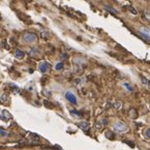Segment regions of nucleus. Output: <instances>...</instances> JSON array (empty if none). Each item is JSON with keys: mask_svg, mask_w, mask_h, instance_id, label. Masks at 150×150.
<instances>
[{"mask_svg": "<svg viewBox=\"0 0 150 150\" xmlns=\"http://www.w3.org/2000/svg\"><path fill=\"white\" fill-rule=\"evenodd\" d=\"M112 128H113V130H114V132H119V134H121V132H126L128 130V126L126 125L125 123L121 122V121L115 122V123L113 124Z\"/></svg>", "mask_w": 150, "mask_h": 150, "instance_id": "obj_1", "label": "nucleus"}, {"mask_svg": "<svg viewBox=\"0 0 150 150\" xmlns=\"http://www.w3.org/2000/svg\"><path fill=\"white\" fill-rule=\"evenodd\" d=\"M22 38L26 44H33V42H35L38 40V35L33 32H25L23 34Z\"/></svg>", "mask_w": 150, "mask_h": 150, "instance_id": "obj_2", "label": "nucleus"}, {"mask_svg": "<svg viewBox=\"0 0 150 150\" xmlns=\"http://www.w3.org/2000/svg\"><path fill=\"white\" fill-rule=\"evenodd\" d=\"M138 31H139V34L142 38H145L148 42H150V29L146 28V27H139Z\"/></svg>", "mask_w": 150, "mask_h": 150, "instance_id": "obj_3", "label": "nucleus"}, {"mask_svg": "<svg viewBox=\"0 0 150 150\" xmlns=\"http://www.w3.org/2000/svg\"><path fill=\"white\" fill-rule=\"evenodd\" d=\"M65 97L69 103H71V104H74V105L77 104V97H76V95L74 94L73 92H71V91H67V92L65 93Z\"/></svg>", "mask_w": 150, "mask_h": 150, "instance_id": "obj_4", "label": "nucleus"}, {"mask_svg": "<svg viewBox=\"0 0 150 150\" xmlns=\"http://www.w3.org/2000/svg\"><path fill=\"white\" fill-rule=\"evenodd\" d=\"M49 69H50V64H49L48 62L44 61V62H42V63L40 64V73H42V74L47 73Z\"/></svg>", "mask_w": 150, "mask_h": 150, "instance_id": "obj_5", "label": "nucleus"}, {"mask_svg": "<svg viewBox=\"0 0 150 150\" xmlns=\"http://www.w3.org/2000/svg\"><path fill=\"white\" fill-rule=\"evenodd\" d=\"M1 113H2V114H0V118H1L3 121H7V120L11 118V115L9 114L7 111H1Z\"/></svg>", "mask_w": 150, "mask_h": 150, "instance_id": "obj_6", "label": "nucleus"}, {"mask_svg": "<svg viewBox=\"0 0 150 150\" xmlns=\"http://www.w3.org/2000/svg\"><path fill=\"white\" fill-rule=\"evenodd\" d=\"M15 56L17 58H19V59H22V58H24V56H25V53L23 51H21V50H16L15 51Z\"/></svg>", "mask_w": 150, "mask_h": 150, "instance_id": "obj_7", "label": "nucleus"}, {"mask_svg": "<svg viewBox=\"0 0 150 150\" xmlns=\"http://www.w3.org/2000/svg\"><path fill=\"white\" fill-rule=\"evenodd\" d=\"M78 125H79L82 129H84V130H86V129H88V128H89V124L87 123V122H85V121L79 122V123H78Z\"/></svg>", "mask_w": 150, "mask_h": 150, "instance_id": "obj_8", "label": "nucleus"}, {"mask_svg": "<svg viewBox=\"0 0 150 150\" xmlns=\"http://www.w3.org/2000/svg\"><path fill=\"white\" fill-rule=\"evenodd\" d=\"M122 85H123L124 88H125L127 91H129V92H132V91L134 90V88H132V87L130 86V85L128 84V83H123V84H122Z\"/></svg>", "mask_w": 150, "mask_h": 150, "instance_id": "obj_9", "label": "nucleus"}, {"mask_svg": "<svg viewBox=\"0 0 150 150\" xmlns=\"http://www.w3.org/2000/svg\"><path fill=\"white\" fill-rule=\"evenodd\" d=\"M141 81H142V83H143L144 85H146V86H150V83H149V81L147 80V78L142 77L141 78Z\"/></svg>", "mask_w": 150, "mask_h": 150, "instance_id": "obj_10", "label": "nucleus"}, {"mask_svg": "<svg viewBox=\"0 0 150 150\" xmlns=\"http://www.w3.org/2000/svg\"><path fill=\"white\" fill-rule=\"evenodd\" d=\"M0 135L2 136V137H7V136H8V132L3 129L2 127H0Z\"/></svg>", "mask_w": 150, "mask_h": 150, "instance_id": "obj_11", "label": "nucleus"}, {"mask_svg": "<svg viewBox=\"0 0 150 150\" xmlns=\"http://www.w3.org/2000/svg\"><path fill=\"white\" fill-rule=\"evenodd\" d=\"M144 136H145L146 139L150 140V127L147 128V129H146L145 132H144Z\"/></svg>", "mask_w": 150, "mask_h": 150, "instance_id": "obj_12", "label": "nucleus"}, {"mask_svg": "<svg viewBox=\"0 0 150 150\" xmlns=\"http://www.w3.org/2000/svg\"><path fill=\"white\" fill-rule=\"evenodd\" d=\"M62 67H63V63H62V62H59V63H57V64H56V66H55V69H57V71H60Z\"/></svg>", "mask_w": 150, "mask_h": 150, "instance_id": "obj_13", "label": "nucleus"}, {"mask_svg": "<svg viewBox=\"0 0 150 150\" xmlns=\"http://www.w3.org/2000/svg\"><path fill=\"white\" fill-rule=\"evenodd\" d=\"M106 8L108 9L109 11H112V13H117V11H115V9H113V8H110V7H109L108 5H107V6H106Z\"/></svg>", "mask_w": 150, "mask_h": 150, "instance_id": "obj_14", "label": "nucleus"}, {"mask_svg": "<svg viewBox=\"0 0 150 150\" xmlns=\"http://www.w3.org/2000/svg\"><path fill=\"white\" fill-rule=\"evenodd\" d=\"M145 17L150 21V11H145Z\"/></svg>", "mask_w": 150, "mask_h": 150, "instance_id": "obj_15", "label": "nucleus"}, {"mask_svg": "<svg viewBox=\"0 0 150 150\" xmlns=\"http://www.w3.org/2000/svg\"><path fill=\"white\" fill-rule=\"evenodd\" d=\"M48 36V33H45V32H42V38H46Z\"/></svg>", "mask_w": 150, "mask_h": 150, "instance_id": "obj_16", "label": "nucleus"}, {"mask_svg": "<svg viewBox=\"0 0 150 150\" xmlns=\"http://www.w3.org/2000/svg\"><path fill=\"white\" fill-rule=\"evenodd\" d=\"M115 107H116V108H117V109L121 108V103H120V102H119V104H118V103H117V104L115 105Z\"/></svg>", "mask_w": 150, "mask_h": 150, "instance_id": "obj_17", "label": "nucleus"}]
</instances>
